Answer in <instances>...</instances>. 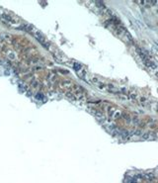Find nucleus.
<instances>
[{
  "mask_svg": "<svg viewBox=\"0 0 158 183\" xmlns=\"http://www.w3.org/2000/svg\"><path fill=\"white\" fill-rule=\"evenodd\" d=\"M73 68H74V70L76 71L77 73L80 72V71L83 69V68H82V65H81L80 63H78V62H74V63H73Z\"/></svg>",
  "mask_w": 158,
  "mask_h": 183,
  "instance_id": "39448f33",
  "label": "nucleus"
},
{
  "mask_svg": "<svg viewBox=\"0 0 158 183\" xmlns=\"http://www.w3.org/2000/svg\"><path fill=\"white\" fill-rule=\"evenodd\" d=\"M139 4L141 5H146V7H149L151 5H154V4H157L158 1H137Z\"/></svg>",
  "mask_w": 158,
  "mask_h": 183,
  "instance_id": "20e7f679",
  "label": "nucleus"
},
{
  "mask_svg": "<svg viewBox=\"0 0 158 183\" xmlns=\"http://www.w3.org/2000/svg\"><path fill=\"white\" fill-rule=\"evenodd\" d=\"M108 114L110 116V118L111 119H118V118H121L122 117V112H120L117 109H114V108H110L108 110Z\"/></svg>",
  "mask_w": 158,
  "mask_h": 183,
  "instance_id": "f03ea898",
  "label": "nucleus"
},
{
  "mask_svg": "<svg viewBox=\"0 0 158 183\" xmlns=\"http://www.w3.org/2000/svg\"><path fill=\"white\" fill-rule=\"evenodd\" d=\"M140 138L142 140H153V139H155V136L150 133H144L140 136Z\"/></svg>",
  "mask_w": 158,
  "mask_h": 183,
  "instance_id": "7ed1b4c3",
  "label": "nucleus"
},
{
  "mask_svg": "<svg viewBox=\"0 0 158 183\" xmlns=\"http://www.w3.org/2000/svg\"><path fill=\"white\" fill-rule=\"evenodd\" d=\"M33 35H34V37L36 38V40H38L40 43H41L42 45H43V47L44 48H45L47 50H49V51H50L51 50V44L47 40V38L44 37V35L43 34L42 32H40L39 30H35L34 32H33Z\"/></svg>",
  "mask_w": 158,
  "mask_h": 183,
  "instance_id": "f257e3e1",
  "label": "nucleus"
},
{
  "mask_svg": "<svg viewBox=\"0 0 158 183\" xmlns=\"http://www.w3.org/2000/svg\"><path fill=\"white\" fill-rule=\"evenodd\" d=\"M157 4H158V2H157Z\"/></svg>",
  "mask_w": 158,
  "mask_h": 183,
  "instance_id": "423d86ee",
  "label": "nucleus"
}]
</instances>
